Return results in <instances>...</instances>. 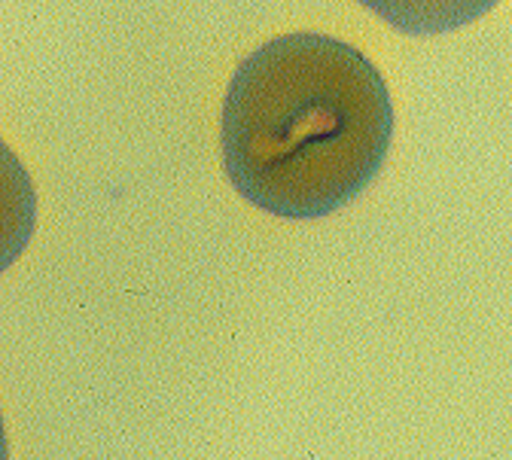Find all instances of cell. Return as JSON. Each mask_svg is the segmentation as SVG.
<instances>
[{
	"mask_svg": "<svg viewBox=\"0 0 512 460\" xmlns=\"http://www.w3.org/2000/svg\"><path fill=\"white\" fill-rule=\"evenodd\" d=\"M394 104L375 64L324 34H284L250 52L226 89L223 165L250 205L317 220L378 177Z\"/></svg>",
	"mask_w": 512,
	"mask_h": 460,
	"instance_id": "cell-1",
	"label": "cell"
},
{
	"mask_svg": "<svg viewBox=\"0 0 512 460\" xmlns=\"http://www.w3.org/2000/svg\"><path fill=\"white\" fill-rule=\"evenodd\" d=\"M357 4L403 34L433 37L482 19L500 0H357Z\"/></svg>",
	"mask_w": 512,
	"mask_h": 460,
	"instance_id": "cell-2",
	"label": "cell"
}]
</instances>
